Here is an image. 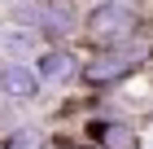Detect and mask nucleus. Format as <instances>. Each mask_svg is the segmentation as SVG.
Returning <instances> with one entry per match:
<instances>
[{
  "instance_id": "obj_4",
  "label": "nucleus",
  "mask_w": 153,
  "mask_h": 149,
  "mask_svg": "<svg viewBox=\"0 0 153 149\" xmlns=\"http://www.w3.org/2000/svg\"><path fill=\"white\" fill-rule=\"evenodd\" d=\"M74 22H79V13H74L70 0H44V4H39V26H44L48 35H70Z\"/></svg>"
},
{
  "instance_id": "obj_7",
  "label": "nucleus",
  "mask_w": 153,
  "mask_h": 149,
  "mask_svg": "<svg viewBox=\"0 0 153 149\" xmlns=\"http://www.w3.org/2000/svg\"><path fill=\"white\" fill-rule=\"evenodd\" d=\"M4 149H44V136H39V132H31V127H18V132H9Z\"/></svg>"
},
{
  "instance_id": "obj_3",
  "label": "nucleus",
  "mask_w": 153,
  "mask_h": 149,
  "mask_svg": "<svg viewBox=\"0 0 153 149\" xmlns=\"http://www.w3.org/2000/svg\"><path fill=\"white\" fill-rule=\"evenodd\" d=\"M0 92L13 97V101H31L39 92V70H26L22 61H13V66L0 70Z\"/></svg>"
},
{
  "instance_id": "obj_5",
  "label": "nucleus",
  "mask_w": 153,
  "mask_h": 149,
  "mask_svg": "<svg viewBox=\"0 0 153 149\" xmlns=\"http://www.w3.org/2000/svg\"><path fill=\"white\" fill-rule=\"evenodd\" d=\"M35 70H39V79H48V83H66V79H74L79 61H74V53H66V48H48Z\"/></svg>"
},
{
  "instance_id": "obj_2",
  "label": "nucleus",
  "mask_w": 153,
  "mask_h": 149,
  "mask_svg": "<svg viewBox=\"0 0 153 149\" xmlns=\"http://www.w3.org/2000/svg\"><path fill=\"white\" fill-rule=\"evenodd\" d=\"M140 61V53H131L127 44H118V48H101L92 61H88V83H114V79H123L131 66Z\"/></svg>"
},
{
  "instance_id": "obj_1",
  "label": "nucleus",
  "mask_w": 153,
  "mask_h": 149,
  "mask_svg": "<svg viewBox=\"0 0 153 149\" xmlns=\"http://www.w3.org/2000/svg\"><path fill=\"white\" fill-rule=\"evenodd\" d=\"M131 31H136V13L127 4H118V0H105V4H96L88 13V35H92L96 44H105V48L127 44Z\"/></svg>"
},
{
  "instance_id": "obj_6",
  "label": "nucleus",
  "mask_w": 153,
  "mask_h": 149,
  "mask_svg": "<svg viewBox=\"0 0 153 149\" xmlns=\"http://www.w3.org/2000/svg\"><path fill=\"white\" fill-rule=\"evenodd\" d=\"M92 140L101 149H131V127L127 123H96L92 127Z\"/></svg>"
}]
</instances>
